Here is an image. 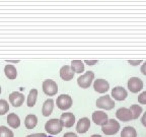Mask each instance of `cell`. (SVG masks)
<instances>
[{
	"label": "cell",
	"mask_w": 146,
	"mask_h": 137,
	"mask_svg": "<svg viewBox=\"0 0 146 137\" xmlns=\"http://www.w3.org/2000/svg\"><path fill=\"white\" fill-rule=\"evenodd\" d=\"M121 128V125L117 120L115 119H109L107 124L102 126V131L105 133L106 135H115L119 132Z\"/></svg>",
	"instance_id": "6da1fadb"
},
{
	"label": "cell",
	"mask_w": 146,
	"mask_h": 137,
	"mask_svg": "<svg viewBox=\"0 0 146 137\" xmlns=\"http://www.w3.org/2000/svg\"><path fill=\"white\" fill-rule=\"evenodd\" d=\"M62 128H63V126L60 122V119H51L45 124L46 131L50 133L51 135L59 134L62 131Z\"/></svg>",
	"instance_id": "7a4b0ae2"
},
{
	"label": "cell",
	"mask_w": 146,
	"mask_h": 137,
	"mask_svg": "<svg viewBox=\"0 0 146 137\" xmlns=\"http://www.w3.org/2000/svg\"><path fill=\"white\" fill-rule=\"evenodd\" d=\"M94 79V73L92 71H87L84 74L80 75L77 78V84L81 88H88L92 83V80Z\"/></svg>",
	"instance_id": "3957f363"
},
{
	"label": "cell",
	"mask_w": 146,
	"mask_h": 137,
	"mask_svg": "<svg viewBox=\"0 0 146 137\" xmlns=\"http://www.w3.org/2000/svg\"><path fill=\"white\" fill-rule=\"evenodd\" d=\"M96 107L100 108V109L109 111V110L114 109L115 102L111 96L106 94V96H100V98L96 100Z\"/></svg>",
	"instance_id": "277c9868"
},
{
	"label": "cell",
	"mask_w": 146,
	"mask_h": 137,
	"mask_svg": "<svg viewBox=\"0 0 146 137\" xmlns=\"http://www.w3.org/2000/svg\"><path fill=\"white\" fill-rule=\"evenodd\" d=\"M43 91L45 94L49 96H53L55 94H57L58 92V85L56 81L52 79H47L44 80L43 82Z\"/></svg>",
	"instance_id": "5b68a950"
},
{
	"label": "cell",
	"mask_w": 146,
	"mask_h": 137,
	"mask_svg": "<svg viewBox=\"0 0 146 137\" xmlns=\"http://www.w3.org/2000/svg\"><path fill=\"white\" fill-rule=\"evenodd\" d=\"M56 104H57V107L59 108L62 111H66V110L70 109L72 107L73 100L69 94H61L57 98L56 100Z\"/></svg>",
	"instance_id": "8992f818"
},
{
	"label": "cell",
	"mask_w": 146,
	"mask_h": 137,
	"mask_svg": "<svg viewBox=\"0 0 146 137\" xmlns=\"http://www.w3.org/2000/svg\"><path fill=\"white\" fill-rule=\"evenodd\" d=\"M127 86L131 92L137 94V92L141 91L142 88H143V81L139 77H131L128 80Z\"/></svg>",
	"instance_id": "52a82bcc"
},
{
	"label": "cell",
	"mask_w": 146,
	"mask_h": 137,
	"mask_svg": "<svg viewBox=\"0 0 146 137\" xmlns=\"http://www.w3.org/2000/svg\"><path fill=\"white\" fill-rule=\"evenodd\" d=\"M116 117L118 120H120L122 122H129L131 120H133V115L132 112H131V110L125 107L120 108V109L117 110Z\"/></svg>",
	"instance_id": "ba28073f"
},
{
	"label": "cell",
	"mask_w": 146,
	"mask_h": 137,
	"mask_svg": "<svg viewBox=\"0 0 146 137\" xmlns=\"http://www.w3.org/2000/svg\"><path fill=\"white\" fill-rule=\"evenodd\" d=\"M92 121L96 125L103 126L108 123L109 118H108L107 113H105L104 111H96V112L92 113Z\"/></svg>",
	"instance_id": "9c48e42d"
},
{
	"label": "cell",
	"mask_w": 146,
	"mask_h": 137,
	"mask_svg": "<svg viewBox=\"0 0 146 137\" xmlns=\"http://www.w3.org/2000/svg\"><path fill=\"white\" fill-rule=\"evenodd\" d=\"M9 102L13 107H21L25 102V96L19 91H13L9 94Z\"/></svg>",
	"instance_id": "30bf717a"
},
{
	"label": "cell",
	"mask_w": 146,
	"mask_h": 137,
	"mask_svg": "<svg viewBox=\"0 0 146 137\" xmlns=\"http://www.w3.org/2000/svg\"><path fill=\"white\" fill-rule=\"evenodd\" d=\"M60 122L63 127L70 128L75 123V116L72 113H63L60 117Z\"/></svg>",
	"instance_id": "8fae6325"
},
{
	"label": "cell",
	"mask_w": 146,
	"mask_h": 137,
	"mask_svg": "<svg viewBox=\"0 0 146 137\" xmlns=\"http://www.w3.org/2000/svg\"><path fill=\"white\" fill-rule=\"evenodd\" d=\"M94 88L98 94H105L110 89V83L105 79H96L94 82Z\"/></svg>",
	"instance_id": "7c38bea8"
},
{
	"label": "cell",
	"mask_w": 146,
	"mask_h": 137,
	"mask_svg": "<svg viewBox=\"0 0 146 137\" xmlns=\"http://www.w3.org/2000/svg\"><path fill=\"white\" fill-rule=\"evenodd\" d=\"M74 73L70 65H64L60 69V77L65 81H69L74 77Z\"/></svg>",
	"instance_id": "4fadbf2b"
},
{
	"label": "cell",
	"mask_w": 146,
	"mask_h": 137,
	"mask_svg": "<svg viewBox=\"0 0 146 137\" xmlns=\"http://www.w3.org/2000/svg\"><path fill=\"white\" fill-rule=\"evenodd\" d=\"M112 96L116 100H124L128 96V92L124 87L116 86L112 89Z\"/></svg>",
	"instance_id": "5bb4252c"
},
{
	"label": "cell",
	"mask_w": 146,
	"mask_h": 137,
	"mask_svg": "<svg viewBox=\"0 0 146 137\" xmlns=\"http://www.w3.org/2000/svg\"><path fill=\"white\" fill-rule=\"evenodd\" d=\"M89 127H90V121L89 119L84 117V118H80L79 121L77 122V125H76V131L78 133H86L88 131Z\"/></svg>",
	"instance_id": "9a60e30c"
},
{
	"label": "cell",
	"mask_w": 146,
	"mask_h": 137,
	"mask_svg": "<svg viewBox=\"0 0 146 137\" xmlns=\"http://www.w3.org/2000/svg\"><path fill=\"white\" fill-rule=\"evenodd\" d=\"M54 109V100L52 98H48L45 100V103L43 104V108H42V114L45 117H49L53 112Z\"/></svg>",
	"instance_id": "2e32d148"
},
{
	"label": "cell",
	"mask_w": 146,
	"mask_h": 137,
	"mask_svg": "<svg viewBox=\"0 0 146 137\" xmlns=\"http://www.w3.org/2000/svg\"><path fill=\"white\" fill-rule=\"evenodd\" d=\"M7 123L13 129H16L21 126V119L15 113H11V114H8L7 116Z\"/></svg>",
	"instance_id": "e0dca14e"
},
{
	"label": "cell",
	"mask_w": 146,
	"mask_h": 137,
	"mask_svg": "<svg viewBox=\"0 0 146 137\" xmlns=\"http://www.w3.org/2000/svg\"><path fill=\"white\" fill-rule=\"evenodd\" d=\"M4 73H5V75H6V77L8 78V79H11V80L15 79L16 76H17L16 68L13 66V65H11V64H7V65H5Z\"/></svg>",
	"instance_id": "ac0fdd59"
},
{
	"label": "cell",
	"mask_w": 146,
	"mask_h": 137,
	"mask_svg": "<svg viewBox=\"0 0 146 137\" xmlns=\"http://www.w3.org/2000/svg\"><path fill=\"white\" fill-rule=\"evenodd\" d=\"M38 124V117L36 115L30 114L25 117V125L27 127V129H34Z\"/></svg>",
	"instance_id": "d6986e66"
},
{
	"label": "cell",
	"mask_w": 146,
	"mask_h": 137,
	"mask_svg": "<svg viewBox=\"0 0 146 137\" xmlns=\"http://www.w3.org/2000/svg\"><path fill=\"white\" fill-rule=\"evenodd\" d=\"M121 137H137V131L132 126H126L122 129Z\"/></svg>",
	"instance_id": "ffe728a7"
},
{
	"label": "cell",
	"mask_w": 146,
	"mask_h": 137,
	"mask_svg": "<svg viewBox=\"0 0 146 137\" xmlns=\"http://www.w3.org/2000/svg\"><path fill=\"white\" fill-rule=\"evenodd\" d=\"M70 66L75 73H81L84 71V64L81 60H73Z\"/></svg>",
	"instance_id": "44dd1931"
},
{
	"label": "cell",
	"mask_w": 146,
	"mask_h": 137,
	"mask_svg": "<svg viewBox=\"0 0 146 137\" xmlns=\"http://www.w3.org/2000/svg\"><path fill=\"white\" fill-rule=\"evenodd\" d=\"M36 98H38V89L33 88L32 90L30 91L29 96H27V106H29V107H34V106L36 105Z\"/></svg>",
	"instance_id": "7402d4cb"
},
{
	"label": "cell",
	"mask_w": 146,
	"mask_h": 137,
	"mask_svg": "<svg viewBox=\"0 0 146 137\" xmlns=\"http://www.w3.org/2000/svg\"><path fill=\"white\" fill-rule=\"evenodd\" d=\"M130 110L131 112H132V115H133V119H138L140 117L142 113V108L140 107L139 105H132L130 107Z\"/></svg>",
	"instance_id": "603a6c76"
},
{
	"label": "cell",
	"mask_w": 146,
	"mask_h": 137,
	"mask_svg": "<svg viewBox=\"0 0 146 137\" xmlns=\"http://www.w3.org/2000/svg\"><path fill=\"white\" fill-rule=\"evenodd\" d=\"M0 137H14V134L6 126H0Z\"/></svg>",
	"instance_id": "cb8c5ba5"
},
{
	"label": "cell",
	"mask_w": 146,
	"mask_h": 137,
	"mask_svg": "<svg viewBox=\"0 0 146 137\" xmlns=\"http://www.w3.org/2000/svg\"><path fill=\"white\" fill-rule=\"evenodd\" d=\"M9 111V105L5 100H0V115H5Z\"/></svg>",
	"instance_id": "d4e9b609"
},
{
	"label": "cell",
	"mask_w": 146,
	"mask_h": 137,
	"mask_svg": "<svg viewBox=\"0 0 146 137\" xmlns=\"http://www.w3.org/2000/svg\"><path fill=\"white\" fill-rule=\"evenodd\" d=\"M138 102L141 105H146V91H143L138 96Z\"/></svg>",
	"instance_id": "484cf974"
},
{
	"label": "cell",
	"mask_w": 146,
	"mask_h": 137,
	"mask_svg": "<svg viewBox=\"0 0 146 137\" xmlns=\"http://www.w3.org/2000/svg\"><path fill=\"white\" fill-rule=\"evenodd\" d=\"M128 63L131 64V65L136 66V65H138V64L142 63V60H128Z\"/></svg>",
	"instance_id": "4316f807"
},
{
	"label": "cell",
	"mask_w": 146,
	"mask_h": 137,
	"mask_svg": "<svg viewBox=\"0 0 146 137\" xmlns=\"http://www.w3.org/2000/svg\"><path fill=\"white\" fill-rule=\"evenodd\" d=\"M27 137H47V135H46L45 133H36V134L27 135Z\"/></svg>",
	"instance_id": "83f0119b"
},
{
	"label": "cell",
	"mask_w": 146,
	"mask_h": 137,
	"mask_svg": "<svg viewBox=\"0 0 146 137\" xmlns=\"http://www.w3.org/2000/svg\"><path fill=\"white\" fill-rule=\"evenodd\" d=\"M140 71H141L142 74H144V75L146 76V61L144 62V63L141 65V68H140Z\"/></svg>",
	"instance_id": "f1b7e54d"
},
{
	"label": "cell",
	"mask_w": 146,
	"mask_h": 137,
	"mask_svg": "<svg viewBox=\"0 0 146 137\" xmlns=\"http://www.w3.org/2000/svg\"><path fill=\"white\" fill-rule=\"evenodd\" d=\"M84 63H86L87 65H94L98 63V60H85Z\"/></svg>",
	"instance_id": "f546056e"
},
{
	"label": "cell",
	"mask_w": 146,
	"mask_h": 137,
	"mask_svg": "<svg viewBox=\"0 0 146 137\" xmlns=\"http://www.w3.org/2000/svg\"><path fill=\"white\" fill-rule=\"evenodd\" d=\"M63 137H78V136L75 134V133H73V132H67V133L64 134Z\"/></svg>",
	"instance_id": "4dcf8cb0"
},
{
	"label": "cell",
	"mask_w": 146,
	"mask_h": 137,
	"mask_svg": "<svg viewBox=\"0 0 146 137\" xmlns=\"http://www.w3.org/2000/svg\"><path fill=\"white\" fill-rule=\"evenodd\" d=\"M141 123H142V125L144 126V127H146V112L143 114V116H142V118H141Z\"/></svg>",
	"instance_id": "1f68e13d"
},
{
	"label": "cell",
	"mask_w": 146,
	"mask_h": 137,
	"mask_svg": "<svg viewBox=\"0 0 146 137\" xmlns=\"http://www.w3.org/2000/svg\"><path fill=\"white\" fill-rule=\"evenodd\" d=\"M90 137H102L100 135H98V134H94V135H91Z\"/></svg>",
	"instance_id": "d6a6232c"
},
{
	"label": "cell",
	"mask_w": 146,
	"mask_h": 137,
	"mask_svg": "<svg viewBox=\"0 0 146 137\" xmlns=\"http://www.w3.org/2000/svg\"><path fill=\"white\" fill-rule=\"evenodd\" d=\"M0 94H1V87H0Z\"/></svg>",
	"instance_id": "836d02e7"
},
{
	"label": "cell",
	"mask_w": 146,
	"mask_h": 137,
	"mask_svg": "<svg viewBox=\"0 0 146 137\" xmlns=\"http://www.w3.org/2000/svg\"><path fill=\"white\" fill-rule=\"evenodd\" d=\"M47 137H54V136H47Z\"/></svg>",
	"instance_id": "e575fe53"
}]
</instances>
